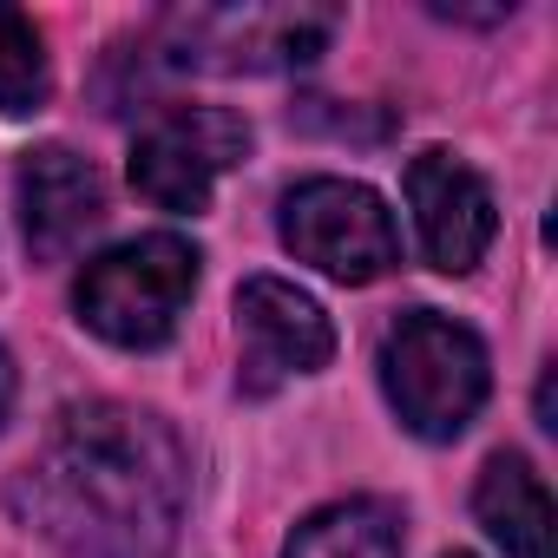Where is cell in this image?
<instances>
[{"mask_svg": "<svg viewBox=\"0 0 558 558\" xmlns=\"http://www.w3.org/2000/svg\"><path fill=\"white\" fill-rule=\"evenodd\" d=\"M191 499L178 434L132 401H73L14 480V506L66 558H171Z\"/></svg>", "mask_w": 558, "mask_h": 558, "instance_id": "cell-1", "label": "cell"}, {"mask_svg": "<svg viewBox=\"0 0 558 558\" xmlns=\"http://www.w3.org/2000/svg\"><path fill=\"white\" fill-rule=\"evenodd\" d=\"M197 243L191 236H171V230H151V236H132L106 256H93L80 269V290H73V310L80 323L112 342V349H165L197 296Z\"/></svg>", "mask_w": 558, "mask_h": 558, "instance_id": "cell-2", "label": "cell"}, {"mask_svg": "<svg viewBox=\"0 0 558 558\" xmlns=\"http://www.w3.org/2000/svg\"><path fill=\"white\" fill-rule=\"evenodd\" d=\"M381 388H388V408L401 414L408 434L460 440L493 388L486 342L440 310H408L381 336Z\"/></svg>", "mask_w": 558, "mask_h": 558, "instance_id": "cell-3", "label": "cell"}, {"mask_svg": "<svg viewBox=\"0 0 558 558\" xmlns=\"http://www.w3.org/2000/svg\"><path fill=\"white\" fill-rule=\"evenodd\" d=\"M276 236L283 250L336 283H375L401 263V230L395 210L355 184V178H303L283 191V210H276Z\"/></svg>", "mask_w": 558, "mask_h": 558, "instance_id": "cell-4", "label": "cell"}, {"mask_svg": "<svg viewBox=\"0 0 558 558\" xmlns=\"http://www.w3.org/2000/svg\"><path fill=\"white\" fill-rule=\"evenodd\" d=\"M336 27V8H191L165 21V53L191 73H283L310 66Z\"/></svg>", "mask_w": 558, "mask_h": 558, "instance_id": "cell-5", "label": "cell"}, {"mask_svg": "<svg viewBox=\"0 0 558 558\" xmlns=\"http://www.w3.org/2000/svg\"><path fill=\"white\" fill-rule=\"evenodd\" d=\"M250 158V125L230 106H171L132 138V191L171 217L210 210L223 171Z\"/></svg>", "mask_w": 558, "mask_h": 558, "instance_id": "cell-6", "label": "cell"}, {"mask_svg": "<svg viewBox=\"0 0 558 558\" xmlns=\"http://www.w3.org/2000/svg\"><path fill=\"white\" fill-rule=\"evenodd\" d=\"M236 342H243V395H269L276 381L323 375L336 362L329 310L283 276H250L236 290Z\"/></svg>", "mask_w": 558, "mask_h": 558, "instance_id": "cell-7", "label": "cell"}, {"mask_svg": "<svg viewBox=\"0 0 558 558\" xmlns=\"http://www.w3.org/2000/svg\"><path fill=\"white\" fill-rule=\"evenodd\" d=\"M408 210H414V230H421V256L440 276L480 269V256L499 236V210H493L486 178L466 158H453L447 145H434L408 165Z\"/></svg>", "mask_w": 558, "mask_h": 558, "instance_id": "cell-8", "label": "cell"}, {"mask_svg": "<svg viewBox=\"0 0 558 558\" xmlns=\"http://www.w3.org/2000/svg\"><path fill=\"white\" fill-rule=\"evenodd\" d=\"M14 191H21V236L34 263H66L106 223V178L93 171V158L66 145L27 151Z\"/></svg>", "mask_w": 558, "mask_h": 558, "instance_id": "cell-9", "label": "cell"}, {"mask_svg": "<svg viewBox=\"0 0 558 558\" xmlns=\"http://www.w3.org/2000/svg\"><path fill=\"white\" fill-rule=\"evenodd\" d=\"M473 512L506 558H551V493L525 453H493L473 486Z\"/></svg>", "mask_w": 558, "mask_h": 558, "instance_id": "cell-10", "label": "cell"}, {"mask_svg": "<svg viewBox=\"0 0 558 558\" xmlns=\"http://www.w3.org/2000/svg\"><path fill=\"white\" fill-rule=\"evenodd\" d=\"M283 558H401V512L388 499H336L290 532Z\"/></svg>", "mask_w": 558, "mask_h": 558, "instance_id": "cell-11", "label": "cell"}, {"mask_svg": "<svg viewBox=\"0 0 558 558\" xmlns=\"http://www.w3.org/2000/svg\"><path fill=\"white\" fill-rule=\"evenodd\" d=\"M53 99V66H47V40L21 8H0V112L8 119H34Z\"/></svg>", "mask_w": 558, "mask_h": 558, "instance_id": "cell-12", "label": "cell"}, {"mask_svg": "<svg viewBox=\"0 0 558 558\" xmlns=\"http://www.w3.org/2000/svg\"><path fill=\"white\" fill-rule=\"evenodd\" d=\"M296 125L303 132H329V138H388V119H355V112H329V99H303L296 106Z\"/></svg>", "mask_w": 558, "mask_h": 558, "instance_id": "cell-13", "label": "cell"}, {"mask_svg": "<svg viewBox=\"0 0 558 558\" xmlns=\"http://www.w3.org/2000/svg\"><path fill=\"white\" fill-rule=\"evenodd\" d=\"M8 414H14V355L0 349V421H8Z\"/></svg>", "mask_w": 558, "mask_h": 558, "instance_id": "cell-14", "label": "cell"}, {"mask_svg": "<svg viewBox=\"0 0 558 558\" xmlns=\"http://www.w3.org/2000/svg\"><path fill=\"white\" fill-rule=\"evenodd\" d=\"M447 558H473V551H447Z\"/></svg>", "mask_w": 558, "mask_h": 558, "instance_id": "cell-15", "label": "cell"}]
</instances>
